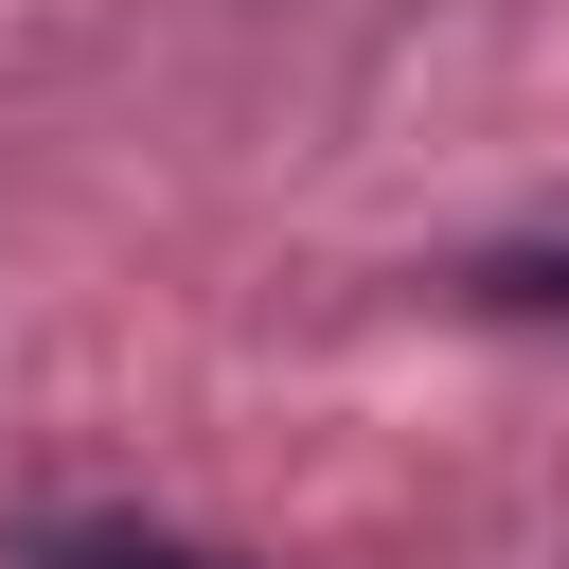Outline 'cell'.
Instances as JSON below:
<instances>
[{
	"label": "cell",
	"mask_w": 569,
	"mask_h": 569,
	"mask_svg": "<svg viewBox=\"0 0 569 569\" xmlns=\"http://www.w3.org/2000/svg\"><path fill=\"white\" fill-rule=\"evenodd\" d=\"M36 569H213V551H178V533H107V516H89V533H36Z\"/></svg>",
	"instance_id": "1"
},
{
	"label": "cell",
	"mask_w": 569,
	"mask_h": 569,
	"mask_svg": "<svg viewBox=\"0 0 569 569\" xmlns=\"http://www.w3.org/2000/svg\"><path fill=\"white\" fill-rule=\"evenodd\" d=\"M480 302H498V320H569V249H498Z\"/></svg>",
	"instance_id": "2"
}]
</instances>
